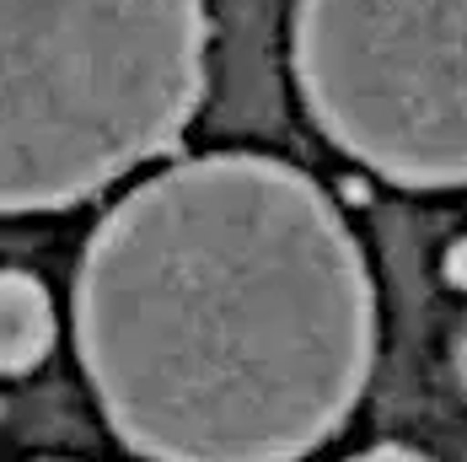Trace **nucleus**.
<instances>
[{
  "label": "nucleus",
  "mask_w": 467,
  "mask_h": 462,
  "mask_svg": "<svg viewBox=\"0 0 467 462\" xmlns=\"http://www.w3.org/2000/svg\"><path fill=\"white\" fill-rule=\"evenodd\" d=\"M76 350L140 457L301 462L371 382V269L306 173L269 156L178 162L97 226Z\"/></svg>",
  "instance_id": "1"
},
{
  "label": "nucleus",
  "mask_w": 467,
  "mask_h": 462,
  "mask_svg": "<svg viewBox=\"0 0 467 462\" xmlns=\"http://www.w3.org/2000/svg\"><path fill=\"white\" fill-rule=\"evenodd\" d=\"M199 97L204 0H0V215L119 184Z\"/></svg>",
  "instance_id": "2"
},
{
  "label": "nucleus",
  "mask_w": 467,
  "mask_h": 462,
  "mask_svg": "<svg viewBox=\"0 0 467 462\" xmlns=\"http://www.w3.org/2000/svg\"><path fill=\"white\" fill-rule=\"evenodd\" d=\"M296 81L317 130L376 178L467 184V0H301Z\"/></svg>",
  "instance_id": "3"
},
{
  "label": "nucleus",
  "mask_w": 467,
  "mask_h": 462,
  "mask_svg": "<svg viewBox=\"0 0 467 462\" xmlns=\"http://www.w3.org/2000/svg\"><path fill=\"white\" fill-rule=\"evenodd\" d=\"M54 344V301L33 275L0 269V376L33 371Z\"/></svg>",
  "instance_id": "4"
},
{
  "label": "nucleus",
  "mask_w": 467,
  "mask_h": 462,
  "mask_svg": "<svg viewBox=\"0 0 467 462\" xmlns=\"http://www.w3.org/2000/svg\"><path fill=\"white\" fill-rule=\"evenodd\" d=\"M349 462H430V457L409 452V446H376V452H366V457H349Z\"/></svg>",
  "instance_id": "5"
},
{
  "label": "nucleus",
  "mask_w": 467,
  "mask_h": 462,
  "mask_svg": "<svg viewBox=\"0 0 467 462\" xmlns=\"http://www.w3.org/2000/svg\"><path fill=\"white\" fill-rule=\"evenodd\" d=\"M457 382L467 387V328H462V339H457Z\"/></svg>",
  "instance_id": "6"
}]
</instances>
